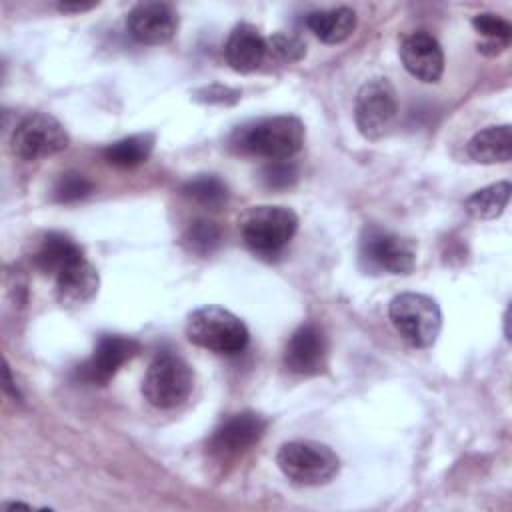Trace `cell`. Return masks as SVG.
Returning <instances> with one entry per match:
<instances>
[{"mask_svg": "<svg viewBox=\"0 0 512 512\" xmlns=\"http://www.w3.org/2000/svg\"><path fill=\"white\" fill-rule=\"evenodd\" d=\"M306 130L300 118L280 114L248 122L230 138V146L240 154L268 160H290L302 150Z\"/></svg>", "mask_w": 512, "mask_h": 512, "instance_id": "6da1fadb", "label": "cell"}, {"mask_svg": "<svg viewBox=\"0 0 512 512\" xmlns=\"http://www.w3.org/2000/svg\"><path fill=\"white\" fill-rule=\"evenodd\" d=\"M186 336L192 344L216 354H238L250 340L246 324L218 304L192 310L186 318Z\"/></svg>", "mask_w": 512, "mask_h": 512, "instance_id": "7a4b0ae2", "label": "cell"}, {"mask_svg": "<svg viewBox=\"0 0 512 512\" xmlns=\"http://www.w3.org/2000/svg\"><path fill=\"white\" fill-rule=\"evenodd\" d=\"M298 230V216L286 206H254L250 208L242 222L240 232L244 244L258 256L280 254Z\"/></svg>", "mask_w": 512, "mask_h": 512, "instance_id": "3957f363", "label": "cell"}, {"mask_svg": "<svg viewBox=\"0 0 512 512\" xmlns=\"http://www.w3.org/2000/svg\"><path fill=\"white\" fill-rule=\"evenodd\" d=\"M276 464L288 480L302 486L328 484L340 470L336 452L316 440H292L282 444L276 454Z\"/></svg>", "mask_w": 512, "mask_h": 512, "instance_id": "277c9868", "label": "cell"}, {"mask_svg": "<svg viewBox=\"0 0 512 512\" xmlns=\"http://www.w3.org/2000/svg\"><path fill=\"white\" fill-rule=\"evenodd\" d=\"M388 316L396 332L414 348H430L442 328V312L434 298L402 292L390 300Z\"/></svg>", "mask_w": 512, "mask_h": 512, "instance_id": "5b68a950", "label": "cell"}, {"mask_svg": "<svg viewBox=\"0 0 512 512\" xmlns=\"http://www.w3.org/2000/svg\"><path fill=\"white\" fill-rule=\"evenodd\" d=\"M194 388L192 368L184 358L172 352H160L150 362L142 380L144 398L162 410L176 408L188 400Z\"/></svg>", "mask_w": 512, "mask_h": 512, "instance_id": "8992f818", "label": "cell"}, {"mask_svg": "<svg viewBox=\"0 0 512 512\" xmlns=\"http://www.w3.org/2000/svg\"><path fill=\"white\" fill-rule=\"evenodd\" d=\"M398 116L396 90L386 78L364 82L354 100V120L360 134L368 140L384 138Z\"/></svg>", "mask_w": 512, "mask_h": 512, "instance_id": "52a82bcc", "label": "cell"}, {"mask_svg": "<svg viewBox=\"0 0 512 512\" xmlns=\"http://www.w3.org/2000/svg\"><path fill=\"white\" fill-rule=\"evenodd\" d=\"M70 136L52 114L32 112L22 118L10 138V150L22 160H40L66 150Z\"/></svg>", "mask_w": 512, "mask_h": 512, "instance_id": "ba28073f", "label": "cell"}, {"mask_svg": "<svg viewBox=\"0 0 512 512\" xmlns=\"http://www.w3.org/2000/svg\"><path fill=\"white\" fill-rule=\"evenodd\" d=\"M360 256L372 270L388 274H408L416 266L414 242L378 226L364 228Z\"/></svg>", "mask_w": 512, "mask_h": 512, "instance_id": "9c48e42d", "label": "cell"}, {"mask_svg": "<svg viewBox=\"0 0 512 512\" xmlns=\"http://www.w3.org/2000/svg\"><path fill=\"white\" fill-rule=\"evenodd\" d=\"M138 352L140 344L134 338L120 334H104L98 338L92 356L76 368V378L86 384L104 386L114 378L120 366L134 358Z\"/></svg>", "mask_w": 512, "mask_h": 512, "instance_id": "30bf717a", "label": "cell"}, {"mask_svg": "<svg viewBox=\"0 0 512 512\" xmlns=\"http://www.w3.org/2000/svg\"><path fill=\"white\" fill-rule=\"evenodd\" d=\"M328 340L318 324L298 326L286 342L284 366L300 376H314L326 368Z\"/></svg>", "mask_w": 512, "mask_h": 512, "instance_id": "8fae6325", "label": "cell"}, {"mask_svg": "<svg viewBox=\"0 0 512 512\" xmlns=\"http://www.w3.org/2000/svg\"><path fill=\"white\" fill-rule=\"evenodd\" d=\"M178 12L168 2H140L126 16L130 36L140 44H164L178 30Z\"/></svg>", "mask_w": 512, "mask_h": 512, "instance_id": "7c38bea8", "label": "cell"}, {"mask_svg": "<svg viewBox=\"0 0 512 512\" xmlns=\"http://www.w3.org/2000/svg\"><path fill=\"white\" fill-rule=\"evenodd\" d=\"M268 420L256 412H238L222 420V424L210 436V450L218 456H238L254 446L266 432Z\"/></svg>", "mask_w": 512, "mask_h": 512, "instance_id": "4fadbf2b", "label": "cell"}, {"mask_svg": "<svg viewBox=\"0 0 512 512\" xmlns=\"http://www.w3.org/2000/svg\"><path fill=\"white\" fill-rule=\"evenodd\" d=\"M400 60L416 80L434 84L444 72V52L440 42L426 30L408 34L400 44Z\"/></svg>", "mask_w": 512, "mask_h": 512, "instance_id": "5bb4252c", "label": "cell"}, {"mask_svg": "<svg viewBox=\"0 0 512 512\" xmlns=\"http://www.w3.org/2000/svg\"><path fill=\"white\" fill-rule=\"evenodd\" d=\"M100 286L98 270L86 256L72 262L56 276V298L66 308H76L90 302Z\"/></svg>", "mask_w": 512, "mask_h": 512, "instance_id": "9a60e30c", "label": "cell"}, {"mask_svg": "<svg viewBox=\"0 0 512 512\" xmlns=\"http://www.w3.org/2000/svg\"><path fill=\"white\" fill-rule=\"evenodd\" d=\"M266 52H268L266 38L260 34L256 26L246 22L234 26V30L230 32L224 44V58L228 66L242 74L254 72L262 64Z\"/></svg>", "mask_w": 512, "mask_h": 512, "instance_id": "2e32d148", "label": "cell"}, {"mask_svg": "<svg viewBox=\"0 0 512 512\" xmlns=\"http://www.w3.org/2000/svg\"><path fill=\"white\" fill-rule=\"evenodd\" d=\"M82 248L62 232H48L42 236L32 260L42 274L58 276L72 262L82 258Z\"/></svg>", "mask_w": 512, "mask_h": 512, "instance_id": "e0dca14e", "label": "cell"}, {"mask_svg": "<svg viewBox=\"0 0 512 512\" xmlns=\"http://www.w3.org/2000/svg\"><path fill=\"white\" fill-rule=\"evenodd\" d=\"M468 154L478 164L508 162L512 156V128L510 124L488 126L476 132L468 142Z\"/></svg>", "mask_w": 512, "mask_h": 512, "instance_id": "ac0fdd59", "label": "cell"}, {"mask_svg": "<svg viewBox=\"0 0 512 512\" xmlns=\"http://www.w3.org/2000/svg\"><path fill=\"white\" fill-rule=\"evenodd\" d=\"M356 12L348 6L314 10L306 16L308 28L326 44H340L352 36L356 28Z\"/></svg>", "mask_w": 512, "mask_h": 512, "instance_id": "d6986e66", "label": "cell"}, {"mask_svg": "<svg viewBox=\"0 0 512 512\" xmlns=\"http://www.w3.org/2000/svg\"><path fill=\"white\" fill-rule=\"evenodd\" d=\"M154 148V136L144 134H132L126 138H120L104 148V160L110 166L116 168H134L148 160Z\"/></svg>", "mask_w": 512, "mask_h": 512, "instance_id": "ffe728a7", "label": "cell"}, {"mask_svg": "<svg viewBox=\"0 0 512 512\" xmlns=\"http://www.w3.org/2000/svg\"><path fill=\"white\" fill-rule=\"evenodd\" d=\"M510 192H512V186L508 180L490 184L486 188L476 190L472 196H468L464 202V208L476 220H494L504 212L510 200Z\"/></svg>", "mask_w": 512, "mask_h": 512, "instance_id": "44dd1931", "label": "cell"}, {"mask_svg": "<svg viewBox=\"0 0 512 512\" xmlns=\"http://www.w3.org/2000/svg\"><path fill=\"white\" fill-rule=\"evenodd\" d=\"M472 26L476 28L478 34L484 36V42L478 44V50L482 54L494 56L508 48L512 38V26L502 16L494 12H480L472 18Z\"/></svg>", "mask_w": 512, "mask_h": 512, "instance_id": "7402d4cb", "label": "cell"}, {"mask_svg": "<svg viewBox=\"0 0 512 512\" xmlns=\"http://www.w3.org/2000/svg\"><path fill=\"white\" fill-rule=\"evenodd\" d=\"M182 194L200 206L218 210L228 200V186L214 174H198L184 182Z\"/></svg>", "mask_w": 512, "mask_h": 512, "instance_id": "603a6c76", "label": "cell"}, {"mask_svg": "<svg viewBox=\"0 0 512 512\" xmlns=\"http://www.w3.org/2000/svg\"><path fill=\"white\" fill-rule=\"evenodd\" d=\"M222 232L220 228L206 218H198L188 224V228L182 234V244L188 252L196 256H210L220 248Z\"/></svg>", "mask_w": 512, "mask_h": 512, "instance_id": "cb8c5ba5", "label": "cell"}, {"mask_svg": "<svg viewBox=\"0 0 512 512\" xmlns=\"http://www.w3.org/2000/svg\"><path fill=\"white\" fill-rule=\"evenodd\" d=\"M92 192V182L80 172H64L58 176L52 188V198L60 204H72L86 198Z\"/></svg>", "mask_w": 512, "mask_h": 512, "instance_id": "d4e9b609", "label": "cell"}, {"mask_svg": "<svg viewBox=\"0 0 512 512\" xmlns=\"http://www.w3.org/2000/svg\"><path fill=\"white\" fill-rule=\"evenodd\" d=\"M298 168L292 160H270L262 168V182L268 188H288L296 182Z\"/></svg>", "mask_w": 512, "mask_h": 512, "instance_id": "484cf974", "label": "cell"}, {"mask_svg": "<svg viewBox=\"0 0 512 512\" xmlns=\"http://www.w3.org/2000/svg\"><path fill=\"white\" fill-rule=\"evenodd\" d=\"M266 44H268V50L282 62H298L306 54L304 42L290 34H274L272 38L266 40Z\"/></svg>", "mask_w": 512, "mask_h": 512, "instance_id": "4316f807", "label": "cell"}, {"mask_svg": "<svg viewBox=\"0 0 512 512\" xmlns=\"http://www.w3.org/2000/svg\"><path fill=\"white\" fill-rule=\"evenodd\" d=\"M96 6H98V2H58L56 8L60 12L72 14V12H86V10H92Z\"/></svg>", "mask_w": 512, "mask_h": 512, "instance_id": "83f0119b", "label": "cell"}, {"mask_svg": "<svg viewBox=\"0 0 512 512\" xmlns=\"http://www.w3.org/2000/svg\"><path fill=\"white\" fill-rule=\"evenodd\" d=\"M4 390H6L8 394H12V398H16L18 402H22V396H20L18 388H16V384L12 382V372H10L8 362H4Z\"/></svg>", "mask_w": 512, "mask_h": 512, "instance_id": "f1b7e54d", "label": "cell"}]
</instances>
